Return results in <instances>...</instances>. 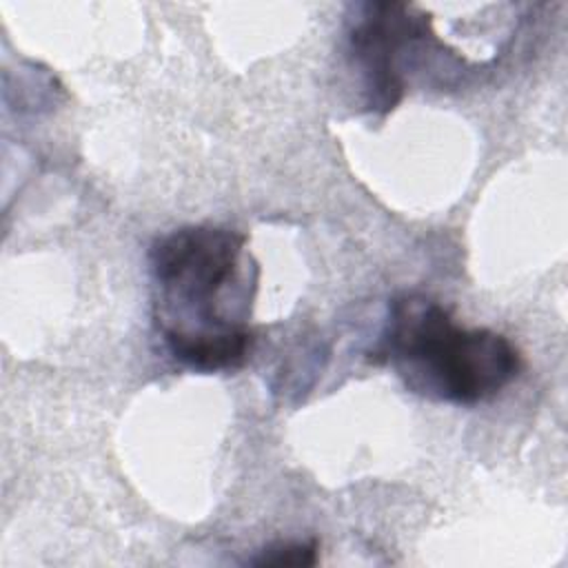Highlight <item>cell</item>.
Returning <instances> with one entry per match:
<instances>
[{"mask_svg": "<svg viewBox=\"0 0 568 568\" xmlns=\"http://www.w3.org/2000/svg\"><path fill=\"white\" fill-rule=\"evenodd\" d=\"M320 559V541L317 539H293V541H275L262 548L253 559H248L251 566H293V568H306L315 566Z\"/></svg>", "mask_w": 568, "mask_h": 568, "instance_id": "4", "label": "cell"}, {"mask_svg": "<svg viewBox=\"0 0 568 568\" xmlns=\"http://www.w3.org/2000/svg\"><path fill=\"white\" fill-rule=\"evenodd\" d=\"M246 237L226 226H180L153 240V320L171 357L200 373L240 368L255 335L224 313L226 291L242 277Z\"/></svg>", "mask_w": 568, "mask_h": 568, "instance_id": "1", "label": "cell"}, {"mask_svg": "<svg viewBox=\"0 0 568 568\" xmlns=\"http://www.w3.org/2000/svg\"><path fill=\"white\" fill-rule=\"evenodd\" d=\"M371 362L390 366L406 388L426 397L473 406L499 395L519 377V348L490 328H466L437 300L402 293L390 300L388 317Z\"/></svg>", "mask_w": 568, "mask_h": 568, "instance_id": "2", "label": "cell"}, {"mask_svg": "<svg viewBox=\"0 0 568 568\" xmlns=\"http://www.w3.org/2000/svg\"><path fill=\"white\" fill-rule=\"evenodd\" d=\"M430 18L406 2H364L348 31L351 55L362 71L366 109L393 111L406 91L404 55L419 42H430Z\"/></svg>", "mask_w": 568, "mask_h": 568, "instance_id": "3", "label": "cell"}]
</instances>
